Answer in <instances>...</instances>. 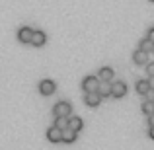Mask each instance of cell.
Listing matches in <instances>:
<instances>
[{
	"instance_id": "cell-1",
	"label": "cell",
	"mask_w": 154,
	"mask_h": 150,
	"mask_svg": "<svg viewBox=\"0 0 154 150\" xmlns=\"http://www.w3.org/2000/svg\"><path fill=\"white\" fill-rule=\"evenodd\" d=\"M98 86H100V78L98 76H86L82 80V90L86 92H98Z\"/></svg>"
},
{
	"instance_id": "cell-2",
	"label": "cell",
	"mask_w": 154,
	"mask_h": 150,
	"mask_svg": "<svg viewBox=\"0 0 154 150\" xmlns=\"http://www.w3.org/2000/svg\"><path fill=\"white\" fill-rule=\"evenodd\" d=\"M53 113L55 115H63V117H68L72 113V105L68 101H59V103L53 107Z\"/></svg>"
},
{
	"instance_id": "cell-3",
	"label": "cell",
	"mask_w": 154,
	"mask_h": 150,
	"mask_svg": "<svg viewBox=\"0 0 154 150\" xmlns=\"http://www.w3.org/2000/svg\"><path fill=\"white\" fill-rule=\"evenodd\" d=\"M102 96L98 94V92H88L86 94V98H84V103L88 105V107H98L100 103H102Z\"/></svg>"
},
{
	"instance_id": "cell-4",
	"label": "cell",
	"mask_w": 154,
	"mask_h": 150,
	"mask_svg": "<svg viewBox=\"0 0 154 150\" xmlns=\"http://www.w3.org/2000/svg\"><path fill=\"white\" fill-rule=\"evenodd\" d=\"M55 90H57V86H55V82L53 80H41L39 82V92H41L43 96H51V94H55Z\"/></svg>"
},
{
	"instance_id": "cell-5",
	"label": "cell",
	"mask_w": 154,
	"mask_h": 150,
	"mask_svg": "<svg viewBox=\"0 0 154 150\" xmlns=\"http://www.w3.org/2000/svg\"><path fill=\"white\" fill-rule=\"evenodd\" d=\"M31 45H35V47H41V45H45L47 43V35H45V31H39V29H33V33H31Z\"/></svg>"
},
{
	"instance_id": "cell-6",
	"label": "cell",
	"mask_w": 154,
	"mask_h": 150,
	"mask_svg": "<svg viewBox=\"0 0 154 150\" xmlns=\"http://www.w3.org/2000/svg\"><path fill=\"white\" fill-rule=\"evenodd\" d=\"M127 94V84L125 82H111V96L113 98H123Z\"/></svg>"
},
{
	"instance_id": "cell-7",
	"label": "cell",
	"mask_w": 154,
	"mask_h": 150,
	"mask_svg": "<svg viewBox=\"0 0 154 150\" xmlns=\"http://www.w3.org/2000/svg\"><path fill=\"white\" fill-rule=\"evenodd\" d=\"M60 136H63V139H60L63 142H74V140L78 139V133L70 127H64V129H60Z\"/></svg>"
},
{
	"instance_id": "cell-8",
	"label": "cell",
	"mask_w": 154,
	"mask_h": 150,
	"mask_svg": "<svg viewBox=\"0 0 154 150\" xmlns=\"http://www.w3.org/2000/svg\"><path fill=\"white\" fill-rule=\"evenodd\" d=\"M133 63L135 64H146L148 63V53L143 51V49H137L133 53Z\"/></svg>"
},
{
	"instance_id": "cell-9",
	"label": "cell",
	"mask_w": 154,
	"mask_h": 150,
	"mask_svg": "<svg viewBox=\"0 0 154 150\" xmlns=\"http://www.w3.org/2000/svg\"><path fill=\"white\" fill-rule=\"evenodd\" d=\"M31 33H33V29H31V27H20V31H18V41L20 43H29L31 41Z\"/></svg>"
},
{
	"instance_id": "cell-10",
	"label": "cell",
	"mask_w": 154,
	"mask_h": 150,
	"mask_svg": "<svg viewBox=\"0 0 154 150\" xmlns=\"http://www.w3.org/2000/svg\"><path fill=\"white\" fill-rule=\"evenodd\" d=\"M60 139H63V136H60V129L59 127L53 125L51 129H47V140H49V142H60Z\"/></svg>"
},
{
	"instance_id": "cell-11",
	"label": "cell",
	"mask_w": 154,
	"mask_h": 150,
	"mask_svg": "<svg viewBox=\"0 0 154 150\" xmlns=\"http://www.w3.org/2000/svg\"><path fill=\"white\" fill-rule=\"evenodd\" d=\"M98 78L102 80V82H111V80H113V68L111 66H103L102 70H100Z\"/></svg>"
},
{
	"instance_id": "cell-12",
	"label": "cell",
	"mask_w": 154,
	"mask_h": 150,
	"mask_svg": "<svg viewBox=\"0 0 154 150\" xmlns=\"http://www.w3.org/2000/svg\"><path fill=\"white\" fill-rule=\"evenodd\" d=\"M68 127L74 129L76 133H80V131H82V127H84V121L80 119V117H70V115H68Z\"/></svg>"
},
{
	"instance_id": "cell-13",
	"label": "cell",
	"mask_w": 154,
	"mask_h": 150,
	"mask_svg": "<svg viewBox=\"0 0 154 150\" xmlns=\"http://www.w3.org/2000/svg\"><path fill=\"white\" fill-rule=\"evenodd\" d=\"M98 94L102 96V98H107V96H111V82H102V80H100Z\"/></svg>"
},
{
	"instance_id": "cell-14",
	"label": "cell",
	"mask_w": 154,
	"mask_h": 150,
	"mask_svg": "<svg viewBox=\"0 0 154 150\" xmlns=\"http://www.w3.org/2000/svg\"><path fill=\"white\" fill-rule=\"evenodd\" d=\"M148 90H150V84H148V80H139V82H137V92H139L140 96H144Z\"/></svg>"
},
{
	"instance_id": "cell-15",
	"label": "cell",
	"mask_w": 154,
	"mask_h": 150,
	"mask_svg": "<svg viewBox=\"0 0 154 150\" xmlns=\"http://www.w3.org/2000/svg\"><path fill=\"white\" fill-rule=\"evenodd\" d=\"M55 127H59V129H64V127H68V117L55 115Z\"/></svg>"
},
{
	"instance_id": "cell-16",
	"label": "cell",
	"mask_w": 154,
	"mask_h": 150,
	"mask_svg": "<svg viewBox=\"0 0 154 150\" xmlns=\"http://www.w3.org/2000/svg\"><path fill=\"white\" fill-rule=\"evenodd\" d=\"M152 47H154V43H152L148 37H146V39H143V41L139 43V49H143V51H146V53H150V51H152Z\"/></svg>"
},
{
	"instance_id": "cell-17",
	"label": "cell",
	"mask_w": 154,
	"mask_h": 150,
	"mask_svg": "<svg viewBox=\"0 0 154 150\" xmlns=\"http://www.w3.org/2000/svg\"><path fill=\"white\" fill-rule=\"evenodd\" d=\"M143 113H146V115L154 113V101H152V99H146V101L143 103Z\"/></svg>"
},
{
	"instance_id": "cell-18",
	"label": "cell",
	"mask_w": 154,
	"mask_h": 150,
	"mask_svg": "<svg viewBox=\"0 0 154 150\" xmlns=\"http://www.w3.org/2000/svg\"><path fill=\"white\" fill-rule=\"evenodd\" d=\"M146 72L148 76H154V63H146Z\"/></svg>"
},
{
	"instance_id": "cell-19",
	"label": "cell",
	"mask_w": 154,
	"mask_h": 150,
	"mask_svg": "<svg viewBox=\"0 0 154 150\" xmlns=\"http://www.w3.org/2000/svg\"><path fill=\"white\" fill-rule=\"evenodd\" d=\"M144 96H146V99H152V101H154V88H150V90H148Z\"/></svg>"
},
{
	"instance_id": "cell-20",
	"label": "cell",
	"mask_w": 154,
	"mask_h": 150,
	"mask_svg": "<svg viewBox=\"0 0 154 150\" xmlns=\"http://www.w3.org/2000/svg\"><path fill=\"white\" fill-rule=\"evenodd\" d=\"M148 39H150V41L154 43V27H150V29H148V35H146Z\"/></svg>"
},
{
	"instance_id": "cell-21",
	"label": "cell",
	"mask_w": 154,
	"mask_h": 150,
	"mask_svg": "<svg viewBox=\"0 0 154 150\" xmlns=\"http://www.w3.org/2000/svg\"><path fill=\"white\" fill-rule=\"evenodd\" d=\"M148 125H150V127H154V113H150V115H148Z\"/></svg>"
},
{
	"instance_id": "cell-22",
	"label": "cell",
	"mask_w": 154,
	"mask_h": 150,
	"mask_svg": "<svg viewBox=\"0 0 154 150\" xmlns=\"http://www.w3.org/2000/svg\"><path fill=\"white\" fill-rule=\"evenodd\" d=\"M148 136H150V139L154 140V127H150V129H148Z\"/></svg>"
},
{
	"instance_id": "cell-23",
	"label": "cell",
	"mask_w": 154,
	"mask_h": 150,
	"mask_svg": "<svg viewBox=\"0 0 154 150\" xmlns=\"http://www.w3.org/2000/svg\"><path fill=\"white\" fill-rule=\"evenodd\" d=\"M148 84H150V88H154V76H150V78H148Z\"/></svg>"
},
{
	"instance_id": "cell-24",
	"label": "cell",
	"mask_w": 154,
	"mask_h": 150,
	"mask_svg": "<svg viewBox=\"0 0 154 150\" xmlns=\"http://www.w3.org/2000/svg\"><path fill=\"white\" fill-rule=\"evenodd\" d=\"M150 2H154V0H150Z\"/></svg>"
},
{
	"instance_id": "cell-25",
	"label": "cell",
	"mask_w": 154,
	"mask_h": 150,
	"mask_svg": "<svg viewBox=\"0 0 154 150\" xmlns=\"http://www.w3.org/2000/svg\"><path fill=\"white\" fill-rule=\"evenodd\" d=\"M152 51H154V47H152Z\"/></svg>"
}]
</instances>
